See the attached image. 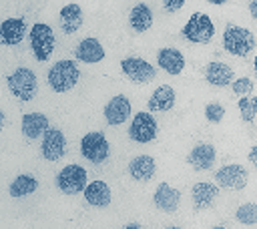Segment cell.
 Returning <instances> with one entry per match:
<instances>
[{
	"mask_svg": "<svg viewBox=\"0 0 257 229\" xmlns=\"http://www.w3.org/2000/svg\"><path fill=\"white\" fill-rule=\"evenodd\" d=\"M257 40H255V34L249 30V28H243V26H235V24H229L223 32V48L233 54V56H247L253 52Z\"/></svg>",
	"mask_w": 257,
	"mask_h": 229,
	"instance_id": "obj_1",
	"label": "cell"
},
{
	"mask_svg": "<svg viewBox=\"0 0 257 229\" xmlns=\"http://www.w3.org/2000/svg\"><path fill=\"white\" fill-rule=\"evenodd\" d=\"M78 76H80V70H78L76 62L64 58V60H58L50 66L46 80L54 92H66L78 82Z\"/></svg>",
	"mask_w": 257,
	"mask_h": 229,
	"instance_id": "obj_2",
	"label": "cell"
},
{
	"mask_svg": "<svg viewBox=\"0 0 257 229\" xmlns=\"http://www.w3.org/2000/svg\"><path fill=\"white\" fill-rule=\"evenodd\" d=\"M181 34L185 40L195 44H207L215 36V24L205 12H193L191 18L181 28Z\"/></svg>",
	"mask_w": 257,
	"mask_h": 229,
	"instance_id": "obj_3",
	"label": "cell"
},
{
	"mask_svg": "<svg viewBox=\"0 0 257 229\" xmlns=\"http://www.w3.org/2000/svg\"><path fill=\"white\" fill-rule=\"evenodd\" d=\"M56 38H54V30L44 24V22H36L30 28V50L34 54V58L38 62H46L52 56Z\"/></svg>",
	"mask_w": 257,
	"mask_h": 229,
	"instance_id": "obj_4",
	"label": "cell"
},
{
	"mask_svg": "<svg viewBox=\"0 0 257 229\" xmlns=\"http://www.w3.org/2000/svg\"><path fill=\"white\" fill-rule=\"evenodd\" d=\"M6 82H8L10 92H12L18 100H32V98L36 96V92H38V78H36V74H34L30 68H26V66H20V68H16L12 74H8Z\"/></svg>",
	"mask_w": 257,
	"mask_h": 229,
	"instance_id": "obj_5",
	"label": "cell"
},
{
	"mask_svg": "<svg viewBox=\"0 0 257 229\" xmlns=\"http://www.w3.org/2000/svg\"><path fill=\"white\" fill-rule=\"evenodd\" d=\"M108 153H110V145L106 141V137L100 133V131H94V133H86L82 139H80V155L92 163V165H100L108 159Z\"/></svg>",
	"mask_w": 257,
	"mask_h": 229,
	"instance_id": "obj_6",
	"label": "cell"
},
{
	"mask_svg": "<svg viewBox=\"0 0 257 229\" xmlns=\"http://www.w3.org/2000/svg\"><path fill=\"white\" fill-rule=\"evenodd\" d=\"M86 171L80 165H66L58 171L56 175V187L64 193V195H76V193H84L86 189Z\"/></svg>",
	"mask_w": 257,
	"mask_h": 229,
	"instance_id": "obj_7",
	"label": "cell"
},
{
	"mask_svg": "<svg viewBox=\"0 0 257 229\" xmlns=\"http://www.w3.org/2000/svg\"><path fill=\"white\" fill-rule=\"evenodd\" d=\"M157 131H159V125H157L155 117L151 112H145V110L137 112L133 117L131 125H128V137L135 143H151V141H155Z\"/></svg>",
	"mask_w": 257,
	"mask_h": 229,
	"instance_id": "obj_8",
	"label": "cell"
},
{
	"mask_svg": "<svg viewBox=\"0 0 257 229\" xmlns=\"http://www.w3.org/2000/svg\"><path fill=\"white\" fill-rule=\"evenodd\" d=\"M120 70L133 80V82H139V84H147L151 80H155L157 76V70L151 62L143 60V58H137V56H128V58H122L120 60Z\"/></svg>",
	"mask_w": 257,
	"mask_h": 229,
	"instance_id": "obj_9",
	"label": "cell"
},
{
	"mask_svg": "<svg viewBox=\"0 0 257 229\" xmlns=\"http://www.w3.org/2000/svg\"><path fill=\"white\" fill-rule=\"evenodd\" d=\"M249 181V173L245 167L237 165V163H231V165H225L221 167L217 173H215V183L223 189H233V191H239L247 185Z\"/></svg>",
	"mask_w": 257,
	"mask_h": 229,
	"instance_id": "obj_10",
	"label": "cell"
},
{
	"mask_svg": "<svg viewBox=\"0 0 257 229\" xmlns=\"http://www.w3.org/2000/svg\"><path fill=\"white\" fill-rule=\"evenodd\" d=\"M40 151H42V157L50 163L62 159V155L66 153V137L60 129L56 127H50L44 137H42V145H40Z\"/></svg>",
	"mask_w": 257,
	"mask_h": 229,
	"instance_id": "obj_11",
	"label": "cell"
},
{
	"mask_svg": "<svg viewBox=\"0 0 257 229\" xmlns=\"http://www.w3.org/2000/svg\"><path fill=\"white\" fill-rule=\"evenodd\" d=\"M153 203L159 211L173 213V211H177V207L181 203V191L171 187L169 183H159L155 189V195H153Z\"/></svg>",
	"mask_w": 257,
	"mask_h": 229,
	"instance_id": "obj_12",
	"label": "cell"
},
{
	"mask_svg": "<svg viewBox=\"0 0 257 229\" xmlns=\"http://www.w3.org/2000/svg\"><path fill=\"white\" fill-rule=\"evenodd\" d=\"M215 159H217V153H215V147L209 145V143H199L195 145L189 155H187V163L195 169V171H207L215 165Z\"/></svg>",
	"mask_w": 257,
	"mask_h": 229,
	"instance_id": "obj_13",
	"label": "cell"
},
{
	"mask_svg": "<svg viewBox=\"0 0 257 229\" xmlns=\"http://www.w3.org/2000/svg\"><path fill=\"white\" fill-rule=\"evenodd\" d=\"M131 117V100L124 94H114L104 104V119L108 125H122Z\"/></svg>",
	"mask_w": 257,
	"mask_h": 229,
	"instance_id": "obj_14",
	"label": "cell"
},
{
	"mask_svg": "<svg viewBox=\"0 0 257 229\" xmlns=\"http://www.w3.org/2000/svg\"><path fill=\"white\" fill-rule=\"evenodd\" d=\"M219 195V185L215 183H209V181H199L193 185L191 189V199H193V205L195 209H209L213 205V201L217 199Z\"/></svg>",
	"mask_w": 257,
	"mask_h": 229,
	"instance_id": "obj_15",
	"label": "cell"
},
{
	"mask_svg": "<svg viewBox=\"0 0 257 229\" xmlns=\"http://www.w3.org/2000/svg\"><path fill=\"white\" fill-rule=\"evenodd\" d=\"M74 58L76 60H82V62H88V64L100 62L104 58V48H102V44L96 38L88 36V38H82L74 46Z\"/></svg>",
	"mask_w": 257,
	"mask_h": 229,
	"instance_id": "obj_16",
	"label": "cell"
},
{
	"mask_svg": "<svg viewBox=\"0 0 257 229\" xmlns=\"http://www.w3.org/2000/svg\"><path fill=\"white\" fill-rule=\"evenodd\" d=\"M22 135L26 139H38V137H44V133L50 129L48 127V117L44 112H26L22 117Z\"/></svg>",
	"mask_w": 257,
	"mask_h": 229,
	"instance_id": "obj_17",
	"label": "cell"
},
{
	"mask_svg": "<svg viewBox=\"0 0 257 229\" xmlns=\"http://www.w3.org/2000/svg\"><path fill=\"white\" fill-rule=\"evenodd\" d=\"M205 80L211 84V86H229L233 84V68L227 66L225 62H219V60H213L205 66Z\"/></svg>",
	"mask_w": 257,
	"mask_h": 229,
	"instance_id": "obj_18",
	"label": "cell"
},
{
	"mask_svg": "<svg viewBox=\"0 0 257 229\" xmlns=\"http://www.w3.org/2000/svg\"><path fill=\"white\" fill-rule=\"evenodd\" d=\"M175 104V88L171 84H161L153 90V94L149 96V112H163V110H171Z\"/></svg>",
	"mask_w": 257,
	"mask_h": 229,
	"instance_id": "obj_19",
	"label": "cell"
},
{
	"mask_svg": "<svg viewBox=\"0 0 257 229\" xmlns=\"http://www.w3.org/2000/svg\"><path fill=\"white\" fill-rule=\"evenodd\" d=\"M26 34L24 18H6L0 26V40L6 46H16Z\"/></svg>",
	"mask_w": 257,
	"mask_h": 229,
	"instance_id": "obj_20",
	"label": "cell"
},
{
	"mask_svg": "<svg viewBox=\"0 0 257 229\" xmlns=\"http://www.w3.org/2000/svg\"><path fill=\"white\" fill-rule=\"evenodd\" d=\"M157 64L161 66V70H165L169 74H181L185 68V56L177 48L167 46L157 52Z\"/></svg>",
	"mask_w": 257,
	"mask_h": 229,
	"instance_id": "obj_21",
	"label": "cell"
},
{
	"mask_svg": "<svg viewBox=\"0 0 257 229\" xmlns=\"http://www.w3.org/2000/svg\"><path fill=\"white\" fill-rule=\"evenodd\" d=\"M84 199L92 207H108L112 201V193L104 181H92L84 189Z\"/></svg>",
	"mask_w": 257,
	"mask_h": 229,
	"instance_id": "obj_22",
	"label": "cell"
},
{
	"mask_svg": "<svg viewBox=\"0 0 257 229\" xmlns=\"http://www.w3.org/2000/svg\"><path fill=\"white\" fill-rule=\"evenodd\" d=\"M157 171V163L151 155H139L128 163V175L135 181H151Z\"/></svg>",
	"mask_w": 257,
	"mask_h": 229,
	"instance_id": "obj_23",
	"label": "cell"
},
{
	"mask_svg": "<svg viewBox=\"0 0 257 229\" xmlns=\"http://www.w3.org/2000/svg\"><path fill=\"white\" fill-rule=\"evenodd\" d=\"M82 8L74 2L66 4L60 8V26H62V32L64 34H74L80 26H82Z\"/></svg>",
	"mask_w": 257,
	"mask_h": 229,
	"instance_id": "obj_24",
	"label": "cell"
},
{
	"mask_svg": "<svg viewBox=\"0 0 257 229\" xmlns=\"http://www.w3.org/2000/svg\"><path fill=\"white\" fill-rule=\"evenodd\" d=\"M128 22H131V28L135 32H145L151 28L153 24V10L145 4V2H139L131 8V14H128Z\"/></svg>",
	"mask_w": 257,
	"mask_h": 229,
	"instance_id": "obj_25",
	"label": "cell"
},
{
	"mask_svg": "<svg viewBox=\"0 0 257 229\" xmlns=\"http://www.w3.org/2000/svg\"><path fill=\"white\" fill-rule=\"evenodd\" d=\"M36 189H38V181L32 175H18V177L12 179V183L8 187V193L14 199H20V197H26V195L34 193Z\"/></svg>",
	"mask_w": 257,
	"mask_h": 229,
	"instance_id": "obj_26",
	"label": "cell"
},
{
	"mask_svg": "<svg viewBox=\"0 0 257 229\" xmlns=\"http://www.w3.org/2000/svg\"><path fill=\"white\" fill-rule=\"evenodd\" d=\"M237 108L241 112V119L245 123H253L257 117V96L249 94V96H241L237 102Z\"/></svg>",
	"mask_w": 257,
	"mask_h": 229,
	"instance_id": "obj_27",
	"label": "cell"
},
{
	"mask_svg": "<svg viewBox=\"0 0 257 229\" xmlns=\"http://www.w3.org/2000/svg\"><path fill=\"white\" fill-rule=\"evenodd\" d=\"M235 219L241 225H255L257 223V203H243L235 209Z\"/></svg>",
	"mask_w": 257,
	"mask_h": 229,
	"instance_id": "obj_28",
	"label": "cell"
},
{
	"mask_svg": "<svg viewBox=\"0 0 257 229\" xmlns=\"http://www.w3.org/2000/svg\"><path fill=\"white\" fill-rule=\"evenodd\" d=\"M223 117H225V106L221 102H217V100L207 102V106H205V119L209 123H215L217 125V123L223 121Z\"/></svg>",
	"mask_w": 257,
	"mask_h": 229,
	"instance_id": "obj_29",
	"label": "cell"
},
{
	"mask_svg": "<svg viewBox=\"0 0 257 229\" xmlns=\"http://www.w3.org/2000/svg\"><path fill=\"white\" fill-rule=\"evenodd\" d=\"M231 88H233V92L239 94V98H241V96H249V94L253 92L255 84H253V80H251L249 76H241V78H235V80H233Z\"/></svg>",
	"mask_w": 257,
	"mask_h": 229,
	"instance_id": "obj_30",
	"label": "cell"
},
{
	"mask_svg": "<svg viewBox=\"0 0 257 229\" xmlns=\"http://www.w3.org/2000/svg\"><path fill=\"white\" fill-rule=\"evenodd\" d=\"M163 6H165L167 12H177V10H181L185 6V0H165Z\"/></svg>",
	"mask_w": 257,
	"mask_h": 229,
	"instance_id": "obj_31",
	"label": "cell"
},
{
	"mask_svg": "<svg viewBox=\"0 0 257 229\" xmlns=\"http://www.w3.org/2000/svg\"><path fill=\"white\" fill-rule=\"evenodd\" d=\"M247 159H249V163H251V165L257 169V145H255V147H251V151H249Z\"/></svg>",
	"mask_w": 257,
	"mask_h": 229,
	"instance_id": "obj_32",
	"label": "cell"
},
{
	"mask_svg": "<svg viewBox=\"0 0 257 229\" xmlns=\"http://www.w3.org/2000/svg\"><path fill=\"white\" fill-rule=\"evenodd\" d=\"M249 14H251L253 20L257 22V0H251V2H249Z\"/></svg>",
	"mask_w": 257,
	"mask_h": 229,
	"instance_id": "obj_33",
	"label": "cell"
},
{
	"mask_svg": "<svg viewBox=\"0 0 257 229\" xmlns=\"http://www.w3.org/2000/svg\"><path fill=\"white\" fill-rule=\"evenodd\" d=\"M122 229H143L141 225H137V223H128V225H124Z\"/></svg>",
	"mask_w": 257,
	"mask_h": 229,
	"instance_id": "obj_34",
	"label": "cell"
},
{
	"mask_svg": "<svg viewBox=\"0 0 257 229\" xmlns=\"http://www.w3.org/2000/svg\"><path fill=\"white\" fill-rule=\"evenodd\" d=\"M211 229H229V227H225V225H213Z\"/></svg>",
	"mask_w": 257,
	"mask_h": 229,
	"instance_id": "obj_35",
	"label": "cell"
},
{
	"mask_svg": "<svg viewBox=\"0 0 257 229\" xmlns=\"http://www.w3.org/2000/svg\"><path fill=\"white\" fill-rule=\"evenodd\" d=\"M165 229H181V227H179V225H167Z\"/></svg>",
	"mask_w": 257,
	"mask_h": 229,
	"instance_id": "obj_36",
	"label": "cell"
},
{
	"mask_svg": "<svg viewBox=\"0 0 257 229\" xmlns=\"http://www.w3.org/2000/svg\"><path fill=\"white\" fill-rule=\"evenodd\" d=\"M253 66H255V72H257V54H255V60H253Z\"/></svg>",
	"mask_w": 257,
	"mask_h": 229,
	"instance_id": "obj_37",
	"label": "cell"
}]
</instances>
